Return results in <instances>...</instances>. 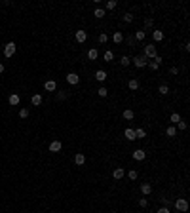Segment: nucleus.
Segmentation results:
<instances>
[{"label":"nucleus","mask_w":190,"mask_h":213,"mask_svg":"<svg viewBox=\"0 0 190 213\" xmlns=\"http://www.w3.org/2000/svg\"><path fill=\"white\" fill-rule=\"evenodd\" d=\"M127 88H129L131 91H137V90H139V80H137V78H131L129 82H127Z\"/></svg>","instance_id":"nucleus-16"},{"label":"nucleus","mask_w":190,"mask_h":213,"mask_svg":"<svg viewBox=\"0 0 190 213\" xmlns=\"http://www.w3.org/2000/svg\"><path fill=\"white\" fill-rule=\"evenodd\" d=\"M139 206H141V207H146V206H148V200H146V198H141V200H139Z\"/></svg>","instance_id":"nucleus-40"},{"label":"nucleus","mask_w":190,"mask_h":213,"mask_svg":"<svg viewBox=\"0 0 190 213\" xmlns=\"http://www.w3.org/2000/svg\"><path fill=\"white\" fill-rule=\"evenodd\" d=\"M158 213H169V209H167V207H160V209H158Z\"/></svg>","instance_id":"nucleus-43"},{"label":"nucleus","mask_w":190,"mask_h":213,"mask_svg":"<svg viewBox=\"0 0 190 213\" xmlns=\"http://www.w3.org/2000/svg\"><path fill=\"white\" fill-rule=\"evenodd\" d=\"M116 6H118L116 0H109V2H106V10H114Z\"/></svg>","instance_id":"nucleus-36"},{"label":"nucleus","mask_w":190,"mask_h":213,"mask_svg":"<svg viewBox=\"0 0 190 213\" xmlns=\"http://www.w3.org/2000/svg\"><path fill=\"white\" fill-rule=\"evenodd\" d=\"M15 50H17V46H15L13 42H8L6 46H4V57H8V59H10V57L15 53Z\"/></svg>","instance_id":"nucleus-4"},{"label":"nucleus","mask_w":190,"mask_h":213,"mask_svg":"<svg viewBox=\"0 0 190 213\" xmlns=\"http://www.w3.org/2000/svg\"><path fill=\"white\" fill-rule=\"evenodd\" d=\"M146 158V152L143 148H137V150H133V160H137V162H143V160Z\"/></svg>","instance_id":"nucleus-5"},{"label":"nucleus","mask_w":190,"mask_h":213,"mask_svg":"<svg viewBox=\"0 0 190 213\" xmlns=\"http://www.w3.org/2000/svg\"><path fill=\"white\" fill-rule=\"evenodd\" d=\"M177 126H179V129H181V131H184V129H186V122H184V120H181V122L177 124Z\"/></svg>","instance_id":"nucleus-39"},{"label":"nucleus","mask_w":190,"mask_h":213,"mask_svg":"<svg viewBox=\"0 0 190 213\" xmlns=\"http://www.w3.org/2000/svg\"><path fill=\"white\" fill-rule=\"evenodd\" d=\"M152 40L154 42H162L163 40V30H152Z\"/></svg>","instance_id":"nucleus-13"},{"label":"nucleus","mask_w":190,"mask_h":213,"mask_svg":"<svg viewBox=\"0 0 190 213\" xmlns=\"http://www.w3.org/2000/svg\"><path fill=\"white\" fill-rule=\"evenodd\" d=\"M55 97H57V101H65V99H69V91L59 90L57 93H55Z\"/></svg>","instance_id":"nucleus-20"},{"label":"nucleus","mask_w":190,"mask_h":213,"mask_svg":"<svg viewBox=\"0 0 190 213\" xmlns=\"http://www.w3.org/2000/svg\"><path fill=\"white\" fill-rule=\"evenodd\" d=\"M106 78H109V74H106V71H103V69H99L95 72V80L97 82H105Z\"/></svg>","instance_id":"nucleus-9"},{"label":"nucleus","mask_w":190,"mask_h":213,"mask_svg":"<svg viewBox=\"0 0 190 213\" xmlns=\"http://www.w3.org/2000/svg\"><path fill=\"white\" fill-rule=\"evenodd\" d=\"M93 15H95L97 19H101V17H105V15H106V12H105V10H101V8H97L95 12H93Z\"/></svg>","instance_id":"nucleus-30"},{"label":"nucleus","mask_w":190,"mask_h":213,"mask_svg":"<svg viewBox=\"0 0 190 213\" xmlns=\"http://www.w3.org/2000/svg\"><path fill=\"white\" fill-rule=\"evenodd\" d=\"M103 59L106 61V63H110L112 59H114V53H112V51L109 50V51H105V53H103Z\"/></svg>","instance_id":"nucleus-26"},{"label":"nucleus","mask_w":190,"mask_h":213,"mask_svg":"<svg viewBox=\"0 0 190 213\" xmlns=\"http://www.w3.org/2000/svg\"><path fill=\"white\" fill-rule=\"evenodd\" d=\"M169 72H171V74H179V69H177V67H171Z\"/></svg>","instance_id":"nucleus-42"},{"label":"nucleus","mask_w":190,"mask_h":213,"mask_svg":"<svg viewBox=\"0 0 190 213\" xmlns=\"http://www.w3.org/2000/svg\"><path fill=\"white\" fill-rule=\"evenodd\" d=\"M124 137L127 139V141H135V129H131V128H127L126 131H124Z\"/></svg>","instance_id":"nucleus-14"},{"label":"nucleus","mask_w":190,"mask_h":213,"mask_svg":"<svg viewBox=\"0 0 190 213\" xmlns=\"http://www.w3.org/2000/svg\"><path fill=\"white\" fill-rule=\"evenodd\" d=\"M143 137H146V131L143 128H137L135 129V139H143Z\"/></svg>","instance_id":"nucleus-25"},{"label":"nucleus","mask_w":190,"mask_h":213,"mask_svg":"<svg viewBox=\"0 0 190 213\" xmlns=\"http://www.w3.org/2000/svg\"><path fill=\"white\" fill-rule=\"evenodd\" d=\"M146 65H148V69H150V71H158V69H160V65H158L156 61H148Z\"/></svg>","instance_id":"nucleus-32"},{"label":"nucleus","mask_w":190,"mask_h":213,"mask_svg":"<svg viewBox=\"0 0 190 213\" xmlns=\"http://www.w3.org/2000/svg\"><path fill=\"white\" fill-rule=\"evenodd\" d=\"M154 61H156L158 65H162V63H163V57H160V55H156V57H154Z\"/></svg>","instance_id":"nucleus-41"},{"label":"nucleus","mask_w":190,"mask_h":213,"mask_svg":"<svg viewBox=\"0 0 190 213\" xmlns=\"http://www.w3.org/2000/svg\"><path fill=\"white\" fill-rule=\"evenodd\" d=\"M61 148H63L61 141H51V143H50V152H59Z\"/></svg>","instance_id":"nucleus-10"},{"label":"nucleus","mask_w":190,"mask_h":213,"mask_svg":"<svg viewBox=\"0 0 190 213\" xmlns=\"http://www.w3.org/2000/svg\"><path fill=\"white\" fill-rule=\"evenodd\" d=\"M127 177H129L131 181H135L137 177H139V173H137V171H135V169H129V171H127Z\"/></svg>","instance_id":"nucleus-31"},{"label":"nucleus","mask_w":190,"mask_h":213,"mask_svg":"<svg viewBox=\"0 0 190 213\" xmlns=\"http://www.w3.org/2000/svg\"><path fill=\"white\" fill-rule=\"evenodd\" d=\"M74 164H76V166H84V164H86V156H84L82 152H78V154L74 156Z\"/></svg>","instance_id":"nucleus-18"},{"label":"nucleus","mask_w":190,"mask_h":213,"mask_svg":"<svg viewBox=\"0 0 190 213\" xmlns=\"http://www.w3.org/2000/svg\"><path fill=\"white\" fill-rule=\"evenodd\" d=\"M112 40H114L116 44H122V42H124V34H122L120 30H116V33L112 34Z\"/></svg>","instance_id":"nucleus-21"},{"label":"nucleus","mask_w":190,"mask_h":213,"mask_svg":"<svg viewBox=\"0 0 190 213\" xmlns=\"http://www.w3.org/2000/svg\"><path fill=\"white\" fill-rule=\"evenodd\" d=\"M145 38H146V33H145V30H137V33H135V40H139V42H143Z\"/></svg>","instance_id":"nucleus-27"},{"label":"nucleus","mask_w":190,"mask_h":213,"mask_svg":"<svg viewBox=\"0 0 190 213\" xmlns=\"http://www.w3.org/2000/svg\"><path fill=\"white\" fill-rule=\"evenodd\" d=\"M143 55H145L148 61H150V59H154V57L158 55V50H156V46H154V44H148V46H145V50H143Z\"/></svg>","instance_id":"nucleus-1"},{"label":"nucleus","mask_w":190,"mask_h":213,"mask_svg":"<svg viewBox=\"0 0 190 213\" xmlns=\"http://www.w3.org/2000/svg\"><path fill=\"white\" fill-rule=\"evenodd\" d=\"M74 38H76V42H86V40H88V33H86V30H76V34H74Z\"/></svg>","instance_id":"nucleus-7"},{"label":"nucleus","mask_w":190,"mask_h":213,"mask_svg":"<svg viewBox=\"0 0 190 213\" xmlns=\"http://www.w3.org/2000/svg\"><path fill=\"white\" fill-rule=\"evenodd\" d=\"M181 120H183V118H181V114H179V112H173L171 116H169V122H171V124H175V126H177V124L181 122Z\"/></svg>","instance_id":"nucleus-22"},{"label":"nucleus","mask_w":190,"mask_h":213,"mask_svg":"<svg viewBox=\"0 0 190 213\" xmlns=\"http://www.w3.org/2000/svg\"><path fill=\"white\" fill-rule=\"evenodd\" d=\"M44 90H46V91H55V90H57V84H55L53 80H46Z\"/></svg>","instance_id":"nucleus-12"},{"label":"nucleus","mask_w":190,"mask_h":213,"mask_svg":"<svg viewBox=\"0 0 190 213\" xmlns=\"http://www.w3.org/2000/svg\"><path fill=\"white\" fill-rule=\"evenodd\" d=\"M175 207H177L179 211H183V213L188 211V200L186 198H177L175 200Z\"/></svg>","instance_id":"nucleus-3"},{"label":"nucleus","mask_w":190,"mask_h":213,"mask_svg":"<svg viewBox=\"0 0 190 213\" xmlns=\"http://www.w3.org/2000/svg\"><path fill=\"white\" fill-rule=\"evenodd\" d=\"M146 63H148V59H146V57L145 55H135V57H133V65H135L137 67V69H145V67H146Z\"/></svg>","instance_id":"nucleus-2"},{"label":"nucleus","mask_w":190,"mask_h":213,"mask_svg":"<svg viewBox=\"0 0 190 213\" xmlns=\"http://www.w3.org/2000/svg\"><path fill=\"white\" fill-rule=\"evenodd\" d=\"M67 82H69L70 86H76L80 82V76L76 74V72H69V74H67Z\"/></svg>","instance_id":"nucleus-6"},{"label":"nucleus","mask_w":190,"mask_h":213,"mask_svg":"<svg viewBox=\"0 0 190 213\" xmlns=\"http://www.w3.org/2000/svg\"><path fill=\"white\" fill-rule=\"evenodd\" d=\"M30 101H33L34 107H40V105H42V95H40V93H34V95L30 97Z\"/></svg>","instance_id":"nucleus-17"},{"label":"nucleus","mask_w":190,"mask_h":213,"mask_svg":"<svg viewBox=\"0 0 190 213\" xmlns=\"http://www.w3.org/2000/svg\"><path fill=\"white\" fill-rule=\"evenodd\" d=\"M122 116H124V120H133V116H135V112H133L131 108H126Z\"/></svg>","instance_id":"nucleus-23"},{"label":"nucleus","mask_w":190,"mask_h":213,"mask_svg":"<svg viewBox=\"0 0 190 213\" xmlns=\"http://www.w3.org/2000/svg\"><path fill=\"white\" fill-rule=\"evenodd\" d=\"M19 116H21V118H27V116H29V108H21V111H19Z\"/></svg>","instance_id":"nucleus-38"},{"label":"nucleus","mask_w":190,"mask_h":213,"mask_svg":"<svg viewBox=\"0 0 190 213\" xmlns=\"http://www.w3.org/2000/svg\"><path fill=\"white\" fill-rule=\"evenodd\" d=\"M129 63H131V59H129L127 55H122V57H120V65H122V67H127Z\"/></svg>","instance_id":"nucleus-29"},{"label":"nucleus","mask_w":190,"mask_h":213,"mask_svg":"<svg viewBox=\"0 0 190 213\" xmlns=\"http://www.w3.org/2000/svg\"><path fill=\"white\" fill-rule=\"evenodd\" d=\"M141 192H143L145 196H148V194L152 192V185H150V183H143V185H141Z\"/></svg>","instance_id":"nucleus-19"},{"label":"nucleus","mask_w":190,"mask_h":213,"mask_svg":"<svg viewBox=\"0 0 190 213\" xmlns=\"http://www.w3.org/2000/svg\"><path fill=\"white\" fill-rule=\"evenodd\" d=\"M19 101H21V97H19L17 93H12V95L8 97V103H10V105H12V107H15V105H19Z\"/></svg>","instance_id":"nucleus-11"},{"label":"nucleus","mask_w":190,"mask_h":213,"mask_svg":"<svg viewBox=\"0 0 190 213\" xmlns=\"http://www.w3.org/2000/svg\"><path fill=\"white\" fill-rule=\"evenodd\" d=\"M158 91H160V93H162V95H167V93H169V88H167L166 84H162L160 88H158Z\"/></svg>","instance_id":"nucleus-33"},{"label":"nucleus","mask_w":190,"mask_h":213,"mask_svg":"<svg viewBox=\"0 0 190 213\" xmlns=\"http://www.w3.org/2000/svg\"><path fill=\"white\" fill-rule=\"evenodd\" d=\"M2 72H4V65L0 63V74H2Z\"/></svg>","instance_id":"nucleus-44"},{"label":"nucleus","mask_w":190,"mask_h":213,"mask_svg":"<svg viewBox=\"0 0 190 213\" xmlns=\"http://www.w3.org/2000/svg\"><path fill=\"white\" fill-rule=\"evenodd\" d=\"M124 175H126V169H124V168H116L114 171H112V177H114L116 181L124 179Z\"/></svg>","instance_id":"nucleus-8"},{"label":"nucleus","mask_w":190,"mask_h":213,"mask_svg":"<svg viewBox=\"0 0 190 213\" xmlns=\"http://www.w3.org/2000/svg\"><path fill=\"white\" fill-rule=\"evenodd\" d=\"M145 27H146V29H152V27H154V19H152V17L145 19Z\"/></svg>","instance_id":"nucleus-35"},{"label":"nucleus","mask_w":190,"mask_h":213,"mask_svg":"<svg viewBox=\"0 0 190 213\" xmlns=\"http://www.w3.org/2000/svg\"><path fill=\"white\" fill-rule=\"evenodd\" d=\"M97 95H99V97H106V95H109V90H106L105 86H101L99 90H97Z\"/></svg>","instance_id":"nucleus-28"},{"label":"nucleus","mask_w":190,"mask_h":213,"mask_svg":"<svg viewBox=\"0 0 190 213\" xmlns=\"http://www.w3.org/2000/svg\"><path fill=\"white\" fill-rule=\"evenodd\" d=\"M166 135H167V137H175V135H177V128L175 126H169L166 129Z\"/></svg>","instance_id":"nucleus-24"},{"label":"nucleus","mask_w":190,"mask_h":213,"mask_svg":"<svg viewBox=\"0 0 190 213\" xmlns=\"http://www.w3.org/2000/svg\"><path fill=\"white\" fill-rule=\"evenodd\" d=\"M124 21L126 23H133V15L131 13H124Z\"/></svg>","instance_id":"nucleus-37"},{"label":"nucleus","mask_w":190,"mask_h":213,"mask_svg":"<svg viewBox=\"0 0 190 213\" xmlns=\"http://www.w3.org/2000/svg\"><path fill=\"white\" fill-rule=\"evenodd\" d=\"M99 42H101V44H106V42H109V34L101 33V34H99Z\"/></svg>","instance_id":"nucleus-34"},{"label":"nucleus","mask_w":190,"mask_h":213,"mask_svg":"<svg viewBox=\"0 0 190 213\" xmlns=\"http://www.w3.org/2000/svg\"><path fill=\"white\" fill-rule=\"evenodd\" d=\"M97 57H99V50H97V48H89V50H88V59L95 61Z\"/></svg>","instance_id":"nucleus-15"}]
</instances>
